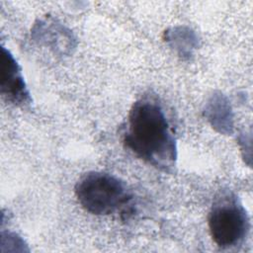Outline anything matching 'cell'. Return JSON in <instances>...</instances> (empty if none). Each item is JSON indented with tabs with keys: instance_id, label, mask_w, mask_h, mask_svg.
I'll return each mask as SVG.
<instances>
[{
	"instance_id": "cell-1",
	"label": "cell",
	"mask_w": 253,
	"mask_h": 253,
	"mask_svg": "<svg viewBox=\"0 0 253 253\" xmlns=\"http://www.w3.org/2000/svg\"><path fill=\"white\" fill-rule=\"evenodd\" d=\"M124 143L147 164L170 172L176 165L177 146L173 128L160 101L144 95L128 113Z\"/></svg>"
},
{
	"instance_id": "cell-2",
	"label": "cell",
	"mask_w": 253,
	"mask_h": 253,
	"mask_svg": "<svg viewBox=\"0 0 253 253\" xmlns=\"http://www.w3.org/2000/svg\"><path fill=\"white\" fill-rule=\"evenodd\" d=\"M75 195L81 207L96 215L118 211L131 199L126 185L116 176L105 172H89L75 186Z\"/></svg>"
},
{
	"instance_id": "cell-3",
	"label": "cell",
	"mask_w": 253,
	"mask_h": 253,
	"mask_svg": "<svg viewBox=\"0 0 253 253\" xmlns=\"http://www.w3.org/2000/svg\"><path fill=\"white\" fill-rule=\"evenodd\" d=\"M211 235L221 248L240 244L247 236L250 222L239 199L231 192H222L215 198L209 213Z\"/></svg>"
},
{
	"instance_id": "cell-4",
	"label": "cell",
	"mask_w": 253,
	"mask_h": 253,
	"mask_svg": "<svg viewBox=\"0 0 253 253\" xmlns=\"http://www.w3.org/2000/svg\"><path fill=\"white\" fill-rule=\"evenodd\" d=\"M0 92L8 102L15 105H26L30 102V94L21 68L10 51L4 47L1 56Z\"/></svg>"
},
{
	"instance_id": "cell-5",
	"label": "cell",
	"mask_w": 253,
	"mask_h": 253,
	"mask_svg": "<svg viewBox=\"0 0 253 253\" xmlns=\"http://www.w3.org/2000/svg\"><path fill=\"white\" fill-rule=\"evenodd\" d=\"M209 117L218 114V121L215 127L219 128L221 132H229L232 127L231 117H230V108L224 99L220 96H213L211 102L210 103L209 108L207 109Z\"/></svg>"
}]
</instances>
